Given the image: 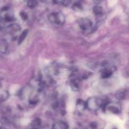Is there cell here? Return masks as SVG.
<instances>
[{"label": "cell", "mask_w": 129, "mask_h": 129, "mask_svg": "<svg viewBox=\"0 0 129 129\" xmlns=\"http://www.w3.org/2000/svg\"><path fill=\"white\" fill-rule=\"evenodd\" d=\"M85 105L89 110L92 111H97L101 108L103 105H104V103L101 99L92 97L88 99L87 102L85 103Z\"/></svg>", "instance_id": "6da1fadb"}, {"label": "cell", "mask_w": 129, "mask_h": 129, "mask_svg": "<svg viewBox=\"0 0 129 129\" xmlns=\"http://www.w3.org/2000/svg\"><path fill=\"white\" fill-rule=\"evenodd\" d=\"M49 20L52 23L58 25H61L65 22V16L62 12H54L51 13L48 17Z\"/></svg>", "instance_id": "7a4b0ae2"}, {"label": "cell", "mask_w": 129, "mask_h": 129, "mask_svg": "<svg viewBox=\"0 0 129 129\" xmlns=\"http://www.w3.org/2000/svg\"><path fill=\"white\" fill-rule=\"evenodd\" d=\"M1 17L6 22H11L14 19V14L8 7H5L1 12Z\"/></svg>", "instance_id": "3957f363"}, {"label": "cell", "mask_w": 129, "mask_h": 129, "mask_svg": "<svg viewBox=\"0 0 129 129\" xmlns=\"http://www.w3.org/2000/svg\"><path fill=\"white\" fill-rule=\"evenodd\" d=\"M105 110L107 111H110L112 113L118 114L121 111V108L118 103H108L105 105Z\"/></svg>", "instance_id": "277c9868"}, {"label": "cell", "mask_w": 129, "mask_h": 129, "mask_svg": "<svg viewBox=\"0 0 129 129\" xmlns=\"http://www.w3.org/2000/svg\"><path fill=\"white\" fill-rule=\"evenodd\" d=\"M92 22L87 18H81L79 20V26L82 30H86L89 29L92 27Z\"/></svg>", "instance_id": "5b68a950"}, {"label": "cell", "mask_w": 129, "mask_h": 129, "mask_svg": "<svg viewBox=\"0 0 129 129\" xmlns=\"http://www.w3.org/2000/svg\"><path fill=\"white\" fill-rule=\"evenodd\" d=\"M20 30V27L17 23H13L10 25L7 28V31L8 33L11 34H15Z\"/></svg>", "instance_id": "8992f818"}, {"label": "cell", "mask_w": 129, "mask_h": 129, "mask_svg": "<svg viewBox=\"0 0 129 129\" xmlns=\"http://www.w3.org/2000/svg\"><path fill=\"white\" fill-rule=\"evenodd\" d=\"M69 128V125L65 122L63 121H59V122L56 123L54 124L52 129H68Z\"/></svg>", "instance_id": "52a82bcc"}, {"label": "cell", "mask_w": 129, "mask_h": 129, "mask_svg": "<svg viewBox=\"0 0 129 129\" xmlns=\"http://www.w3.org/2000/svg\"><path fill=\"white\" fill-rule=\"evenodd\" d=\"M112 70L110 69H105L101 72V77L104 79H106L108 78L112 75Z\"/></svg>", "instance_id": "ba28073f"}, {"label": "cell", "mask_w": 129, "mask_h": 129, "mask_svg": "<svg viewBox=\"0 0 129 129\" xmlns=\"http://www.w3.org/2000/svg\"><path fill=\"white\" fill-rule=\"evenodd\" d=\"M93 13L95 15H100L103 13V8L100 5H96L93 7Z\"/></svg>", "instance_id": "9c48e42d"}, {"label": "cell", "mask_w": 129, "mask_h": 129, "mask_svg": "<svg viewBox=\"0 0 129 129\" xmlns=\"http://www.w3.org/2000/svg\"><path fill=\"white\" fill-rule=\"evenodd\" d=\"M77 108L80 111V110H83L85 107H86V105H85V103L82 100H78L77 101Z\"/></svg>", "instance_id": "30bf717a"}, {"label": "cell", "mask_w": 129, "mask_h": 129, "mask_svg": "<svg viewBox=\"0 0 129 129\" xmlns=\"http://www.w3.org/2000/svg\"><path fill=\"white\" fill-rule=\"evenodd\" d=\"M28 33V29H25L22 32V33L21 34V35L20 36L19 39H18V44H21V43H23V41L25 40V39L27 37V34Z\"/></svg>", "instance_id": "8fae6325"}, {"label": "cell", "mask_w": 129, "mask_h": 129, "mask_svg": "<svg viewBox=\"0 0 129 129\" xmlns=\"http://www.w3.org/2000/svg\"><path fill=\"white\" fill-rule=\"evenodd\" d=\"M38 5V0H28L27 6L30 8H34Z\"/></svg>", "instance_id": "7c38bea8"}, {"label": "cell", "mask_w": 129, "mask_h": 129, "mask_svg": "<svg viewBox=\"0 0 129 129\" xmlns=\"http://www.w3.org/2000/svg\"><path fill=\"white\" fill-rule=\"evenodd\" d=\"M7 50V44L5 41H2L0 42V51L3 53H5Z\"/></svg>", "instance_id": "4fadbf2b"}, {"label": "cell", "mask_w": 129, "mask_h": 129, "mask_svg": "<svg viewBox=\"0 0 129 129\" xmlns=\"http://www.w3.org/2000/svg\"><path fill=\"white\" fill-rule=\"evenodd\" d=\"M41 125V120L39 118H36L35 120H33L32 123V125L34 126V128H36L39 126Z\"/></svg>", "instance_id": "5bb4252c"}, {"label": "cell", "mask_w": 129, "mask_h": 129, "mask_svg": "<svg viewBox=\"0 0 129 129\" xmlns=\"http://www.w3.org/2000/svg\"><path fill=\"white\" fill-rule=\"evenodd\" d=\"M71 87L72 88V89L74 90H79V85H78V83L76 81H72L71 82Z\"/></svg>", "instance_id": "9a60e30c"}, {"label": "cell", "mask_w": 129, "mask_h": 129, "mask_svg": "<svg viewBox=\"0 0 129 129\" xmlns=\"http://www.w3.org/2000/svg\"><path fill=\"white\" fill-rule=\"evenodd\" d=\"M73 9L77 11H80L82 9V5L79 3H75L73 5Z\"/></svg>", "instance_id": "2e32d148"}, {"label": "cell", "mask_w": 129, "mask_h": 129, "mask_svg": "<svg viewBox=\"0 0 129 129\" xmlns=\"http://www.w3.org/2000/svg\"><path fill=\"white\" fill-rule=\"evenodd\" d=\"M20 15L21 18H22V20H26L28 19V15L27 14V13L25 12H21L20 13Z\"/></svg>", "instance_id": "e0dca14e"}, {"label": "cell", "mask_w": 129, "mask_h": 129, "mask_svg": "<svg viewBox=\"0 0 129 129\" xmlns=\"http://www.w3.org/2000/svg\"><path fill=\"white\" fill-rule=\"evenodd\" d=\"M53 3H54V4H58V5H64V3H65V0H53Z\"/></svg>", "instance_id": "ac0fdd59"}, {"label": "cell", "mask_w": 129, "mask_h": 129, "mask_svg": "<svg viewBox=\"0 0 129 129\" xmlns=\"http://www.w3.org/2000/svg\"><path fill=\"white\" fill-rule=\"evenodd\" d=\"M1 121H2V124L5 125H10V121L8 119L5 118H3L1 120Z\"/></svg>", "instance_id": "d6986e66"}, {"label": "cell", "mask_w": 129, "mask_h": 129, "mask_svg": "<svg viewBox=\"0 0 129 129\" xmlns=\"http://www.w3.org/2000/svg\"><path fill=\"white\" fill-rule=\"evenodd\" d=\"M116 97L117 98L118 100H121V99H123L124 98V94L121 92H119L116 94Z\"/></svg>", "instance_id": "ffe728a7"}, {"label": "cell", "mask_w": 129, "mask_h": 129, "mask_svg": "<svg viewBox=\"0 0 129 129\" xmlns=\"http://www.w3.org/2000/svg\"><path fill=\"white\" fill-rule=\"evenodd\" d=\"M90 126L92 129H95L96 128L97 126H98V124H97V123L95 122V121H93V122H92L90 124Z\"/></svg>", "instance_id": "44dd1931"}, {"label": "cell", "mask_w": 129, "mask_h": 129, "mask_svg": "<svg viewBox=\"0 0 129 129\" xmlns=\"http://www.w3.org/2000/svg\"><path fill=\"white\" fill-rule=\"evenodd\" d=\"M94 3H95V4H100L101 2H102V0H92Z\"/></svg>", "instance_id": "7402d4cb"}, {"label": "cell", "mask_w": 129, "mask_h": 129, "mask_svg": "<svg viewBox=\"0 0 129 129\" xmlns=\"http://www.w3.org/2000/svg\"><path fill=\"white\" fill-rule=\"evenodd\" d=\"M0 129H6V128L5 127H3V126H0Z\"/></svg>", "instance_id": "603a6c76"}, {"label": "cell", "mask_w": 129, "mask_h": 129, "mask_svg": "<svg viewBox=\"0 0 129 129\" xmlns=\"http://www.w3.org/2000/svg\"><path fill=\"white\" fill-rule=\"evenodd\" d=\"M0 28H1V25H0Z\"/></svg>", "instance_id": "cb8c5ba5"}, {"label": "cell", "mask_w": 129, "mask_h": 129, "mask_svg": "<svg viewBox=\"0 0 129 129\" xmlns=\"http://www.w3.org/2000/svg\"></svg>", "instance_id": "d4e9b609"}]
</instances>
